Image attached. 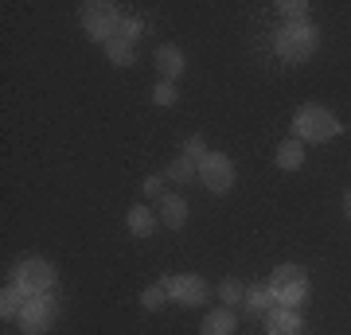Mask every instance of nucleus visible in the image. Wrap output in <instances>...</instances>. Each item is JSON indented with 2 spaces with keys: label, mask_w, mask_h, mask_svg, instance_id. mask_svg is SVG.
Returning a JSON list of instances; mask_svg holds the SVG:
<instances>
[{
  "label": "nucleus",
  "mask_w": 351,
  "mask_h": 335,
  "mask_svg": "<svg viewBox=\"0 0 351 335\" xmlns=\"http://www.w3.org/2000/svg\"><path fill=\"white\" fill-rule=\"evenodd\" d=\"M207 152H211V149H207V140H203L199 133H195V137H188V140H184V156H191V160H195V164H199L203 156H207Z\"/></svg>",
  "instance_id": "a878e982"
},
{
  "label": "nucleus",
  "mask_w": 351,
  "mask_h": 335,
  "mask_svg": "<svg viewBox=\"0 0 351 335\" xmlns=\"http://www.w3.org/2000/svg\"><path fill=\"white\" fill-rule=\"evenodd\" d=\"M343 211H348V219H351V187H348V195H343Z\"/></svg>",
  "instance_id": "bb28decb"
},
{
  "label": "nucleus",
  "mask_w": 351,
  "mask_h": 335,
  "mask_svg": "<svg viewBox=\"0 0 351 335\" xmlns=\"http://www.w3.org/2000/svg\"><path fill=\"white\" fill-rule=\"evenodd\" d=\"M304 273H308L304 265H293V261H285V265H277L274 273L265 277V285H269V288L277 293V288H285L289 281H297V277H304Z\"/></svg>",
  "instance_id": "aec40b11"
},
{
  "label": "nucleus",
  "mask_w": 351,
  "mask_h": 335,
  "mask_svg": "<svg viewBox=\"0 0 351 335\" xmlns=\"http://www.w3.org/2000/svg\"><path fill=\"white\" fill-rule=\"evenodd\" d=\"M274 164L281 168V172H301L304 168V145L297 137H285L274 152Z\"/></svg>",
  "instance_id": "ddd939ff"
},
{
  "label": "nucleus",
  "mask_w": 351,
  "mask_h": 335,
  "mask_svg": "<svg viewBox=\"0 0 351 335\" xmlns=\"http://www.w3.org/2000/svg\"><path fill=\"white\" fill-rule=\"evenodd\" d=\"M152 62H156L160 82H180V78L188 75V55H184L180 43H160V47L152 51Z\"/></svg>",
  "instance_id": "6e6552de"
},
{
  "label": "nucleus",
  "mask_w": 351,
  "mask_h": 335,
  "mask_svg": "<svg viewBox=\"0 0 351 335\" xmlns=\"http://www.w3.org/2000/svg\"><path fill=\"white\" fill-rule=\"evenodd\" d=\"M274 297H277V304H285V308H304L308 297H313V281L304 273V277H297V281H289L285 288H277Z\"/></svg>",
  "instance_id": "4468645a"
},
{
  "label": "nucleus",
  "mask_w": 351,
  "mask_h": 335,
  "mask_svg": "<svg viewBox=\"0 0 351 335\" xmlns=\"http://www.w3.org/2000/svg\"><path fill=\"white\" fill-rule=\"evenodd\" d=\"M125 226H129L133 238H152L160 230V214H156V207H149V203H133L125 211Z\"/></svg>",
  "instance_id": "9d476101"
},
{
  "label": "nucleus",
  "mask_w": 351,
  "mask_h": 335,
  "mask_svg": "<svg viewBox=\"0 0 351 335\" xmlns=\"http://www.w3.org/2000/svg\"><path fill=\"white\" fill-rule=\"evenodd\" d=\"M149 98H152V106H156V110H172L176 101H180V90H176V82H156Z\"/></svg>",
  "instance_id": "4be33fe9"
},
{
  "label": "nucleus",
  "mask_w": 351,
  "mask_h": 335,
  "mask_svg": "<svg viewBox=\"0 0 351 335\" xmlns=\"http://www.w3.org/2000/svg\"><path fill=\"white\" fill-rule=\"evenodd\" d=\"M239 332V316H234V308H211L207 316H203L199 323V335H234Z\"/></svg>",
  "instance_id": "f8f14e48"
},
{
  "label": "nucleus",
  "mask_w": 351,
  "mask_h": 335,
  "mask_svg": "<svg viewBox=\"0 0 351 335\" xmlns=\"http://www.w3.org/2000/svg\"><path fill=\"white\" fill-rule=\"evenodd\" d=\"M82 32H86V39H94V43H110V39L121 36V24H125V12L113 4V0H94V4H86L82 8Z\"/></svg>",
  "instance_id": "7ed1b4c3"
},
{
  "label": "nucleus",
  "mask_w": 351,
  "mask_h": 335,
  "mask_svg": "<svg viewBox=\"0 0 351 335\" xmlns=\"http://www.w3.org/2000/svg\"><path fill=\"white\" fill-rule=\"evenodd\" d=\"M164 184H168V175H164V172H152V175H145V184H141V187H145V195H149L152 203H160V199L168 195V191H164Z\"/></svg>",
  "instance_id": "b1692460"
},
{
  "label": "nucleus",
  "mask_w": 351,
  "mask_h": 335,
  "mask_svg": "<svg viewBox=\"0 0 351 335\" xmlns=\"http://www.w3.org/2000/svg\"><path fill=\"white\" fill-rule=\"evenodd\" d=\"M12 281L27 293V300L43 297V293H59V269H55V261H47V258H24V261H16Z\"/></svg>",
  "instance_id": "20e7f679"
},
{
  "label": "nucleus",
  "mask_w": 351,
  "mask_h": 335,
  "mask_svg": "<svg viewBox=\"0 0 351 335\" xmlns=\"http://www.w3.org/2000/svg\"><path fill=\"white\" fill-rule=\"evenodd\" d=\"M277 16L281 20H313V4L308 0H277Z\"/></svg>",
  "instance_id": "412c9836"
},
{
  "label": "nucleus",
  "mask_w": 351,
  "mask_h": 335,
  "mask_svg": "<svg viewBox=\"0 0 351 335\" xmlns=\"http://www.w3.org/2000/svg\"><path fill=\"white\" fill-rule=\"evenodd\" d=\"M141 36H145V20H141V16H125V24H121V36H117V39H125V43L137 47Z\"/></svg>",
  "instance_id": "393cba45"
},
{
  "label": "nucleus",
  "mask_w": 351,
  "mask_h": 335,
  "mask_svg": "<svg viewBox=\"0 0 351 335\" xmlns=\"http://www.w3.org/2000/svg\"><path fill=\"white\" fill-rule=\"evenodd\" d=\"M164 304H168V293H164L160 281H156V285H149L145 293H141V308H145V312H160Z\"/></svg>",
  "instance_id": "5701e85b"
},
{
  "label": "nucleus",
  "mask_w": 351,
  "mask_h": 335,
  "mask_svg": "<svg viewBox=\"0 0 351 335\" xmlns=\"http://www.w3.org/2000/svg\"><path fill=\"white\" fill-rule=\"evenodd\" d=\"M156 214H160V223H164V230H184L188 226V214H191V207H188V199L184 195H168L156 203Z\"/></svg>",
  "instance_id": "9b49d317"
},
{
  "label": "nucleus",
  "mask_w": 351,
  "mask_h": 335,
  "mask_svg": "<svg viewBox=\"0 0 351 335\" xmlns=\"http://www.w3.org/2000/svg\"><path fill=\"white\" fill-rule=\"evenodd\" d=\"M164 175H168L172 184H195V179H199V164L191 160V156H184V152H180V156H176V160L164 168Z\"/></svg>",
  "instance_id": "f3484780"
},
{
  "label": "nucleus",
  "mask_w": 351,
  "mask_h": 335,
  "mask_svg": "<svg viewBox=\"0 0 351 335\" xmlns=\"http://www.w3.org/2000/svg\"><path fill=\"white\" fill-rule=\"evenodd\" d=\"M199 184L211 191V195H226L234 187V160L226 152H207L199 160Z\"/></svg>",
  "instance_id": "0eeeda50"
},
{
  "label": "nucleus",
  "mask_w": 351,
  "mask_h": 335,
  "mask_svg": "<svg viewBox=\"0 0 351 335\" xmlns=\"http://www.w3.org/2000/svg\"><path fill=\"white\" fill-rule=\"evenodd\" d=\"M339 133H343V121L328 106L308 101V106H301V110L293 113V137L301 140V145H328Z\"/></svg>",
  "instance_id": "f03ea898"
},
{
  "label": "nucleus",
  "mask_w": 351,
  "mask_h": 335,
  "mask_svg": "<svg viewBox=\"0 0 351 335\" xmlns=\"http://www.w3.org/2000/svg\"><path fill=\"white\" fill-rule=\"evenodd\" d=\"M320 47V27L313 20H289V24H277L274 32V55L281 62H308L313 51Z\"/></svg>",
  "instance_id": "f257e3e1"
},
{
  "label": "nucleus",
  "mask_w": 351,
  "mask_h": 335,
  "mask_svg": "<svg viewBox=\"0 0 351 335\" xmlns=\"http://www.w3.org/2000/svg\"><path fill=\"white\" fill-rule=\"evenodd\" d=\"M59 312H63V304H59V293H43V297H32L24 304V312L16 316V327L24 335H47L55 323H59Z\"/></svg>",
  "instance_id": "39448f33"
},
{
  "label": "nucleus",
  "mask_w": 351,
  "mask_h": 335,
  "mask_svg": "<svg viewBox=\"0 0 351 335\" xmlns=\"http://www.w3.org/2000/svg\"><path fill=\"white\" fill-rule=\"evenodd\" d=\"M160 285L168 293V300L184 304V308H199V304L211 300V285L199 273H168V277H160Z\"/></svg>",
  "instance_id": "423d86ee"
},
{
  "label": "nucleus",
  "mask_w": 351,
  "mask_h": 335,
  "mask_svg": "<svg viewBox=\"0 0 351 335\" xmlns=\"http://www.w3.org/2000/svg\"><path fill=\"white\" fill-rule=\"evenodd\" d=\"M24 304H27V293L16 285V281H8V285L0 288V316H4V320L16 323V316L24 312Z\"/></svg>",
  "instance_id": "dca6fc26"
},
{
  "label": "nucleus",
  "mask_w": 351,
  "mask_h": 335,
  "mask_svg": "<svg viewBox=\"0 0 351 335\" xmlns=\"http://www.w3.org/2000/svg\"><path fill=\"white\" fill-rule=\"evenodd\" d=\"M262 327L265 335H304V312L277 304V308H269L262 316Z\"/></svg>",
  "instance_id": "1a4fd4ad"
},
{
  "label": "nucleus",
  "mask_w": 351,
  "mask_h": 335,
  "mask_svg": "<svg viewBox=\"0 0 351 335\" xmlns=\"http://www.w3.org/2000/svg\"><path fill=\"white\" fill-rule=\"evenodd\" d=\"M106 59H110L113 66H133V62H137V47L125 43V39H110V43H106Z\"/></svg>",
  "instance_id": "a211bd4d"
},
{
  "label": "nucleus",
  "mask_w": 351,
  "mask_h": 335,
  "mask_svg": "<svg viewBox=\"0 0 351 335\" xmlns=\"http://www.w3.org/2000/svg\"><path fill=\"white\" fill-rule=\"evenodd\" d=\"M242 308L250 312V316H265L269 308H277L274 288L265 285V281H258V285H246V300H242Z\"/></svg>",
  "instance_id": "2eb2a0df"
},
{
  "label": "nucleus",
  "mask_w": 351,
  "mask_h": 335,
  "mask_svg": "<svg viewBox=\"0 0 351 335\" xmlns=\"http://www.w3.org/2000/svg\"><path fill=\"white\" fill-rule=\"evenodd\" d=\"M215 293H219V300H223V308H239L242 300H246V285H242V281H234V277H223Z\"/></svg>",
  "instance_id": "6ab92c4d"
}]
</instances>
